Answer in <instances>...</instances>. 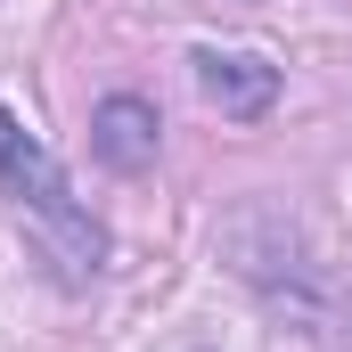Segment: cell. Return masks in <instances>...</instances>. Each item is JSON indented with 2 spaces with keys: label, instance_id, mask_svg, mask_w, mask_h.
Masks as SVG:
<instances>
[{
  "label": "cell",
  "instance_id": "6da1fadb",
  "mask_svg": "<svg viewBox=\"0 0 352 352\" xmlns=\"http://www.w3.org/2000/svg\"><path fill=\"white\" fill-rule=\"evenodd\" d=\"M0 188H8V205L50 238V254L74 270V278L107 263V230L82 213V197H74V180L58 173V156H50L8 107H0Z\"/></svg>",
  "mask_w": 352,
  "mask_h": 352
},
{
  "label": "cell",
  "instance_id": "7a4b0ae2",
  "mask_svg": "<svg viewBox=\"0 0 352 352\" xmlns=\"http://www.w3.org/2000/svg\"><path fill=\"white\" fill-rule=\"evenodd\" d=\"M197 90H205L221 115L254 123V115H270V98H278V66L254 58V50H205V58H197Z\"/></svg>",
  "mask_w": 352,
  "mask_h": 352
},
{
  "label": "cell",
  "instance_id": "3957f363",
  "mask_svg": "<svg viewBox=\"0 0 352 352\" xmlns=\"http://www.w3.org/2000/svg\"><path fill=\"white\" fill-rule=\"evenodd\" d=\"M156 107L148 98H98V115H90V148H98V164H115V173H148L156 164Z\"/></svg>",
  "mask_w": 352,
  "mask_h": 352
}]
</instances>
